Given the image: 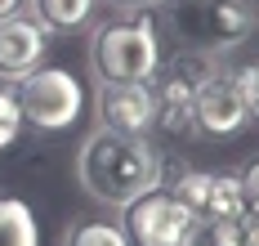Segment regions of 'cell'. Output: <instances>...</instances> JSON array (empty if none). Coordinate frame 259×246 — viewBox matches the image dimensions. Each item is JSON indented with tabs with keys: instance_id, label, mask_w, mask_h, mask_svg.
I'll return each mask as SVG.
<instances>
[{
	"instance_id": "obj_10",
	"label": "cell",
	"mask_w": 259,
	"mask_h": 246,
	"mask_svg": "<svg viewBox=\"0 0 259 246\" xmlns=\"http://www.w3.org/2000/svg\"><path fill=\"white\" fill-rule=\"evenodd\" d=\"M148 85H152V130H161V135H188V130H197V121H192L197 90L183 76L156 67V76Z\"/></svg>"
},
{
	"instance_id": "obj_6",
	"label": "cell",
	"mask_w": 259,
	"mask_h": 246,
	"mask_svg": "<svg viewBox=\"0 0 259 246\" xmlns=\"http://www.w3.org/2000/svg\"><path fill=\"white\" fill-rule=\"evenodd\" d=\"M192 121L201 135H237L246 121H250V108H246V90H241V72H214L206 85H197V99H192Z\"/></svg>"
},
{
	"instance_id": "obj_14",
	"label": "cell",
	"mask_w": 259,
	"mask_h": 246,
	"mask_svg": "<svg viewBox=\"0 0 259 246\" xmlns=\"http://www.w3.org/2000/svg\"><path fill=\"white\" fill-rule=\"evenodd\" d=\"M23 130V112H18V99H14V90H5L0 85V148H9L14 139Z\"/></svg>"
},
{
	"instance_id": "obj_21",
	"label": "cell",
	"mask_w": 259,
	"mask_h": 246,
	"mask_svg": "<svg viewBox=\"0 0 259 246\" xmlns=\"http://www.w3.org/2000/svg\"><path fill=\"white\" fill-rule=\"evenodd\" d=\"M121 5H156V0H121Z\"/></svg>"
},
{
	"instance_id": "obj_2",
	"label": "cell",
	"mask_w": 259,
	"mask_h": 246,
	"mask_svg": "<svg viewBox=\"0 0 259 246\" xmlns=\"http://www.w3.org/2000/svg\"><path fill=\"white\" fill-rule=\"evenodd\" d=\"M90 67L107 85H130V81H152L161 67V45H156V23L148 14L112 18L94 31L90 40Z\"/></svg>"
},
{
	"instance_id": "obj_11",
	"label": "cell",
	"mask_w": 259,
	"mask_h": 246,
	"mask_svg": "<svg viewBox=\"0 0 259 246\" xmlns=\"http://www.w3.org/2000/svg\"><path fill=\"white\" fill-rule=\"evenodd\" d=\"M99 0H27L31 23H40L45 31H76L94 18Z\"/></svg>"
},
{
	"instance_id": "obj_13",
	"label": "cell",
	"mask_w": 259,
	"mask_h": 246,
	"mask_svg": "<svg viewBox=\"0 0 259 246\" xmlns=\"http://www.w3.org/2000/svg\"><path fill=\"white\" fill-rule=\"evenodd\" d=\"M63 246H134V242H130L125 224H112V219H76L63 233Z\"/></svg>"
},
{
	"instance_id": "obj_9",
	"label": "cell",
	"mask_w": 259,
	"mask_h": 246,
	"mask_svg": "<svg viewBox=\"0 0 259 246\" xmlns=\"http://www.w3.org/2000/svg\"><path fill=\"white\" fill-rule=\"evenodd\" d=\"M197 14V27L201 36H210V50H237L250 31H255V0H192L183 5Z\"/></svg>"
},
{
	"instance_id": "obj_5",
	"label": "cell",
	"mask_w": 259,
	"mask_h": 246,
	"mask_svg": "<svg viewBox=\"0 0 259 246\" xmlns=\"http://www.w3.org/2000/svg\"><path fill=\"white\" fill-rule=\"evenodd\" d=\"M165 192H175L201 228L224 224V219H246L241 175H228V170H183Z\"/></svg>"
},
{
	"instance_id": "obj_16",
	"label": "cell",
	"mask_w": 259,
	"mask_h": 246,
	"mask_svg": "<svg viewBox=\"0 0 259 246\" xmlns=\"http://www.w3.org/2000/svg\"><path fill=\"white\" fill-rule=\"evenodd\" d=\"M241 90H246V108L259 121V63L255 67H241Z\"/></svg>"
},
{
	"instance_id": "obj_7",
	"label": "cell",
	"mask_w": 259,
	"mask_h": 246,
	"mask_svg": "<svg viewBox=\"0 0 259 246\" xmlns=\"http://www.w3.org/2000/svg\"><path fill=\"white\" fill-rule=\"evenodd\" d=\"M99 126L112 135H152V85L130 81V85H107L99 81Z\"/></svg>"
},
{
	"instance_id": "obj_4",
	"label": "cell",
	"mask_w": 259,
	"mask_h": 246,
	"mask_svg": "<svg viewBox=\"0 0 259 246\" xmlns=\"http://www.w3.org/2000/svg\"><path fill=\"white\" fill-rule=\"evenodd\" d=\"M125 233L134 246H197L201 242V224L183 206L175 192L152 188L139 201L125 206Z\"/></svg>"
},
{
	"instance_id": "obj_8",
	"label": "cell",
	"mask_w": 259,
	"mask_h": 246,
	"mask_svg": "<svg viewBox=\"0 0 259 246\" xmlns=\"http://www.w3.org/2000/svg\"><path fill=\"white\" fill-rule=\"evenodd\" d=\"M45 45H50V31L40 23L23 14L0 18V81H23L27 72H36L45 63Z\"/></svg>"
},
{
	"instance_id": "obj_3",
	"label": "cell",
	"mask_w": 259,
	"mask_h": 246,
	"mask_svg": "<svg viewBox=\"0 0 259 246\" xmlns=\"http://www.w3.org/2000/svg\"><path fill=\"white\" fill-rule=\"evenodd\" d=\"M14 99L23 121H31L36 130H67L85 108V90L72 72L63 67H36L23 81H14Z\"/></svg>"
},
{
	"instance_id": "obj_1",
	"label": "cell",
	"mask_w": 259,
	"mask_h": 246,
	"mask_svg": "<svg viewBox=\"0 0 259 246\" xmlns=\"http://www.w3.org/2000/svg\"><path fill=\"white\" fill-rule=\"evenodd\" d=\"M76 179L99 206L125 211L143 192L161 188V152L139 135H112L99 126L76 152Z\"/></svg>"
},
{
	"instance_id": "obj_18",
	"label": "cell",
	"mask_w": 259,
	"mask_h": 246,
	"mask_svg": "<svg viewBox=\"0 0 259 246\" xmlns=\"http://www.w3.org/2000/svg\"><path fill=\"white\" fill-rule=\"evenodd\" d=\"M246 228L259 233V201H246Z\"/></svg>"
},
{
	"instance_id": "obj_22",
	"label": "cell",
	"mask_w": 259,
	"mask_h": 246,
	"mask_svg": "<svg viewBox=\"0 0 259 246\" xmlns=\"http://www.w3.org/2000/svg\"><path fill=\"white\" fill-rule=\"evenodd\" d=\"M170 5H192V0H170Z\"/></svg>"
},
{
	"instance_id": "obj_12",
	"label": "cell",
	"mask_w": 259,
	"mask_h": 246,
	"mask_svg": "<svg viewBox=\"0 0 259 246\" xmlns=\"http://www.w3.org/2000/svg\"><path fill=\"white\" fill-rule=\"evenodd\" d=\"M0 246H40L36 215L18 197H0Z\"/></svg>"
},
{
	"instance_id": "obj_17",
	"label": "cell",
	"mask_w": 259,
	"mask_h": 246,
	"mask_svg": "<svg viewBox=\"0 0 259 246\" xmlns=\"http://www.w3.org/2000/svg\"><path fill=\"white\" fill-rule=\"evenodd\" d=\"M241 188H246V201H259V161L246 166V175H241Z\"/></svg>"
},
{
	"instance_id": "obj_15",
	"label": "cell",
	"mask_w": 259,
	"mask_h": 246,
	"mask_svg": "<svg viewBox=\"0 0 259 246\" xmlns=\"http://www.w3.org/2000/svg\"><path fill=\"white\" fill-rule=\"evenodd\" d=\"M201 237L210 246H241L246 242V219H224V224H210L201 228Z\"/></svg>"
},
{
	"instance_id": "obj_19",
	"label": "cell",
	"mask_w": 259,
	"mask_h": 246,
	"mask_svg": "<svg viewBox=\"0 0 259 246\" xmlns=\"http://www.w3.org/2000/svg\"><path fill=\"white\" fill-rule=\"evenodd\" d=\"M18 5H23V0H0V18H9V14H18Z\"/></svg>"
},
{
	"instance_id": "obj_20",
	"label": "cell",
	"mask_w": 259,
	"mask_h": 246,
	"mask_svg": "<svg viewBox=\"0 0 259 246\" xmlns=\"http://www.w3.org/2000/svg\"><path fill=\"white\" fill-rule=\"evenodd\" d=\"M241 246H259V233H250V228H246V242Z\"/></svg>"
}]
</instances>
